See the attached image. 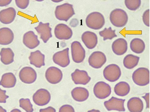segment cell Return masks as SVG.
<instances>
[{
	"label": "cell",
	"mask_w": 150,
	"mask_h": 112,
	"mask_svg": "<svg viewBox=\"0 0 150 112\" xmlns=\"http://www.w3.org/2000/svg\"><path fill=\"white\" fill-rule=\"evenodd\" d=\"M14 38L13 32L9 28L3 27L0 29V44L9 45L13 42Z\"/></svg>",
	"instance_id": "obj_23"
},
{
	"label": "cell",
	"mask_w": 150,
	"mask_h": 112,
	"mask_svg": "<svg viewBox=\"0 0 150 112\" xmlns=\"http://www.w3.org/2000/svg\"><path fill=\"white\" fill-rule=\"evenodd\" d=\"M114 91L115 93L117 96L125 97L129 94L130 91V87L127 82H121L115 85Z\"/></svg>",
	"instance_id": "obj_28"
},
{
	"label": "cell",
	"mask_w": 150,
	"mask_h": 112,
	"mask_svg": "<svg viewBox=\"0 0 150 112\" xmlns=\"http://www.w3.org/2000/svg\"><path fill=\"white\" fill-rule=\"evenodd\" d=\"M121 75V71L120 67L115 64L108 65L103 71L104 78L110 82H114L118 80Z\"/></svg>",
	"instance_id": "obj_5"
},
{
	"label": "cell",
	"mask_w": 150,
	"mask_h": 112,
	"mask_svg": "<svg viewBox=\"0 0 150 112\" xmlns=\"http://www.w3.org/2000/svg\"><path fill=\"white\" fill-rule=\"evenodd\" d=\"M16 82L15 75L11 72H8L4 74L2 76L0 85L5 88H12L15 87Z\"/></svg>",
	"instance_id": "obj_24"
},
{
	"label": "cell",
	"mask_w": 150,
	"mask_h": 112,
	"mask_svg": "<svg viewBox=\"0 0 150 112\" xmlns=\"http://www.w3.org/2000/svg\"><path fill=\"white\" fill-rule=\"evenodd\" d=\"M15 1L17 7L22 9L27 8L30 3L29 0H16Z\"/></svg>",
	"instance_id": "obj_33"
},
{
	"label": "cell",
	"mask_w": 150,
	"mask_h": 112,
	"mask_svg": "<svg viewBox=\"0 0 150 112\" xmlns=\"http://www.w3.org/2000/svg\"><path fill=\"white\" fill-rule=\"evenodd\" d=\"M128 16L126 12L121 9L117 8L111 12L110 15V21L117 27H122L127 24Z\"/></svg>",
	"instance_id": "obj_2"
},
{
	"label": "cell",
	"mask_w": 150,
	"mask_h": 112,
	"mask_svg": "<svg viewBox=\"0 0 150 112\" xmlns=\"http://www.w3.org/2000/svg\"><path fill=\"white\" fill-rule=\"evenodd\" d=\"M115 30H112L111 27L108 28H105L103 30L100 31V36L103 38V40L105 41L107 39L112 40L113 38L117 37L115 34Z\"/></svg>",
	"instance_id": "obj_30"
},
{
	"label": "cell",
	"mask_w": 150,
	"mask_h": 112,
	"mask_svg": "<svg viewBox=\"0 0 150 112\" xmlns=\"http://www.w3.org/2000/svg\"><path fill=\"white\" fill-rule=\"evenodd\" d=\"M142 97L144 98L146 101V108H149V93H147L144 96H143Z\"/></svg>",
	"instance_id": "obj_39"
},
{
	"label": "cell",
	"mask_w": 150,
	"mask_h": 112,
	"mask_svg": "<svg viewBox=\"0 0 150 112\" xmlns=\"http://www.w3.org/2000/svg\"><path fill=\"white\" fill-rule=\"evenodd\" d=\"M71 51L74 62L79 63L83 61L86 57V51L79 42L74 41L71 44Z\"/></svg>",
	"instance_id": "obj_6"
},
{
	"label": "cell",
	"mask_w": 150,
	"mask_h": 112,
	"mask_svg": "<svg viewBox=\"0 0 150 112\" xmlns=\"http://www.w3.org/2000/svg\"><path fill=\"white\" fill-rule=\"evenodd\" d=\"M125 4L129 10L135 11L138 9L141 6V0H125Z\"/></svg>",
	"instance_id": "obj_32"
},
{
	"label": "cell",
	"mask_w": 150,
	"mask_h": 112,
	"mask_svg": "<svg viewBox=\"0 0 150 112\" xmlns=\"http://www.w3.org/2000/svg\"><path fill=\"white\" fill-rule=\"evenodd\" d=\"M127 107L130 112H142L144 108V104L139 98L133 97L128 101Z\"/></svg>",
	"instance_id": "obj_25"
},
{
	"label": "cell",
	"mask_w": 150,
	"mask_h": 112,
	"mask_svg": "<svg viewBox=\"0 0 150 112\" xmlns=\"http://www.w3.org/2000/svg\"><path fill=\"white\" fill-rule=\"evenodd\" d=\"M40 112H56V110L53 107L49 106L46 108L40 109Z\"/></svg>",
	"instance_id": "obj_37"
},
{
	"label": "cell",
	"mask_w": 150,
	"mask_h": 112,
	"mask_svg": "<svg viewBox=\"0 0 150 112\" xmlns=\"http://www.w3.org/2000/svg\"><path fill=\"white\" fill-rule=\"evenodd\" d=\"M54 32L56 37L60 40H68L73 35L72 30L67 25L63 23L56 26Z\"/></svg>",
	"instance_id": "obj_13"
},
{
	"label": "cell",
	"mask_w": 150,
	"mask_h": 112,
	"mask_svg": "<svg viewBox=\"0 0 150 112\" xmlns=\"http://www.w3.org/2000/svg\"><path fill=\"white\" fill-rule=\"evenodd\" d=\"M19 106L26 112H33V105L28 98H21L19 100Z\"/></svg>",
	"instance_id": "obj_31"
},
{
	"label": "cell",
	"mask_w": 150,
	"mask_h": 112,
	"mask_svg": "<svg viewBox=\"0 0 150 112\" xmlns=\"http://www.w3.org/2000/svg\"><path fill=\"white\" fill-rule=\"evenodd\" d=\"M35 29L40 35V38L43 42L47 43L49 39L52 37V28L50 27V23H44L40 22L38 25L35 27Z\"/></svg>",
	"instance_id": "obj_17"
},
{
	"label": "cell",
	"mask_w": 150,
	"mask_h": 112,
	"mask_svg": "<svg viewBox=\"0 0 150 112\" xmlns=\"http://www.w3.org/2000/svg\"><path fill=\"white\" fill-rule=\"evenodd\" d=\"M107 61L106 55L100 51H95L90 56L88 60L89 65L95 69L102 68Z\"/></svg>",
	"instance_id": "obj_9"
},
{
	"label": "cell",
	"mask_w": 150,
	"mask_h": 112,
	"mask_svg": "<svg viewBox=\"0 0 150 112\" xmlns=\"http://www.w3.org/2000/svg\"><path fill=\"white\" fill-rule=\"evenodd\" d=\"M88 112H100V111L99 110L93 109L88 111Z\"/></svg>",
	"instance_id": "obj_42"
},
{
	"label": "cell",
	"mask_w": 150,
	"mask_h": 112,
	"mask_svg": "<svg viewBox=\"0 0 150 112\" xmlns=\"http://www.w3.org/2000/svg\"><path fill=\"white\" fill-rule=\"evenodd\" d=\"M82 40L86 47L92 49L98 43V37L95 33L89 31L84 32L81 36Z\"/></svg>",
	"instance_id": "obj_19"
},
{
	"label": "cell",
	"mask_w": 150,
	"mask_h": 112,
	"mask_svg": "<svg viewBox=\"0 0 150 112\" xmlns=\"http://www.w3.org/2000/svg\"><path fill=\"white\" fill-rule=\"evenodd\" d=\"M86 23L88 28L94 30H99L101 29L105 24V19L101 13L94 12L87 16Z\"/></svg>",
	"instance_id": "obj_3"
},
{
	"label": "cell",
	"mask_w": 150,
	"mask_h": 112,
	"mask_svg": "<svg viewBox=\"0 0 150 112\" xmlns=\"http://www.w3.org/2000/svg\"><path fill=\"white\" fill-rule=\"evenodd\" d=\"M1 61L5 65H8L14 61L15 54L10 48H3L0 51Z\"/></svg>",
	"instance_id": "obj_26"
},
{
	"label": "cell",
	"mask_w": 150,
	"mask_h": 112,
	"mask_svg": "<svg viewBox=\"0 0 150 112\" xmlns=\"http://www.w3.org/2000/svg\"><path fill=\"white\" fill-rule=\"evenodd\" d=\"M139 60L140 57L139 56L132 54H128L123 59V65L126 68L132 69L138 65Z\"/></svg>",
	"instance_id": "obj_29"
},
{
	"label": "cell",
	"mask_w": 150,
	"mask_h": 112,
	"mask_svg": "<svg viewBox=\"0 0 150 112\" xmlns=\"http://www.w3.org/2000/svg\"><path fill=\"white\" fill-rule=\"evenodd\" d=\"M63 75L60 69L55 67H51L47 69L45 73V77L47 81L52 84L60 82Z\"/></svg>",
	"instance_id": "obj_11"
},
{
	"label": "cell",
	"mask_w": 150,
	"mask_h": 112,
	"mask_svg": "<svg viewBox=\"0 0 150 112\" xmlns=\"http://www.w3.org/2000/svg\"><path fill=\"white\" fill-rule=\"evenodd\" d=\"M125 101V99L112 97L108 101L104 102V104L108 111L115 110L124 112L125 111L124 106Z\"/></svg>",
	"instance_id": "obj_14"
},
{
	"label": "cell",
	"mask_w": 150,
	"mask_h": 112,
	"mask_svg": "<svg viewBox=\"0 0 150 112\" xmlns=\"http://www.w3.org/2000/svg\"><path fill=\"white\" fill-rule=\"evenodd\" d=\"M51 98L50 94L46 89H41L37 90L33 96V100L34 103L40 106L47 104Z\"/></svg>",
	"instance_id": "obj_8"
},
{
	"label": "cell",
	"mask_w": 150,
	"mask_h": 112,
	"mask_svg": "<svg viewBox=\"0 0 150 112\" xmlns=\"http://www.w3.org/2000/svg\"><path fill=\"white\" fill-rule=\"evenodd\" d=\"M23 42L25 46L29 49H34L38 46L40 42L33 31H29L26 32L23 36Z\"/></svg>",
	"instance_id": "obj_16"
},
{
	"label": "cell",
	"mask_w": 150,
	"mask_h": 112,
	"mask_svg": "<svg viewBox=\"0 0 150 112\" xmlns=\"http://www.w3.org/2000/svg\"><path fill=\"white\" fill-rule=\"evenodd\" d=\"M29 59L30 64L37 68H40L45 65V55L40 50L31 52Z\"/></svg>",
	"instance_id": "obj_21"
},
{
	"label": "cell",
	"mask_w": 150,
	"mask_h": 112,
	"mask_svg": "<svg viewBox=\"0 0 150 112\" xmlns=\"http://www.w3.org/2000/svg\"><path fill=\"white\" fill-rule=\"evenodd\" d=\"M55 14L56 17L58 20L67 22L75 13L73 5L66 3L57 6Z\"/></svg>",
	"instance_id": "obj_1"
},
{
	"label": "cell",
	"mask_w": 150,
	"mask_h": 112,
	"mask_svg": "<svg viewBox=\"0 0 150 112\" xmlns=\"http://www.w3.org/2000/svg\"><path fill=\"white\" fill-rule=\"evenodd\" d=\"M71 94L73 99L78 102L86 101L89 95L88 91L86 88L82 87L74 88L71 91Z\"/></svg>",
	"instance_id": "obj_22"
},
{
	"label": "cell",
	"mask_w": 150,
	"mask_h": 112,
	"mask_svg": "<svg viewBox=\"0 0 150 112\" xmlns=\"http://www.w3.org/2000/svg\"><path fill=\"white\" fill-rule=\"evenodd\" d=\"M59 112H75L74 108L71 105L65 104L60 107Z\"/></svg>",
	"instance_id": "obj_35"
},
{
	"label": "cell",
	"mask_w": 150,
	"mask_h": 112,
	"mask_svg": "<svg viewBox=\"0 0 150 112\" xmlns=\"http://www.w3.org/2000/svg\"><path fill=\"white\" fill-rule=\"evenodd\" d=\"M143 23L147 26L149 27V9L146 10L143 13L142 16Z\"/></svg>",
	"instance_id": "obj_34"
},
{
	"label": "cell",
	"mask_w": 150,
	"mask_h": 112,
	"mask_svg": "<svg viewBox=\"0 0 150 112\" xmlns=\"http://www.w3.org/2000/svg\"><path fill=\"white\" fill-rule=\"evenodd\" d=\"M19 77L21 80L27 84H31L36 81L37 74L35 70L32 68L25 67L23 68L19 72Z\"/></svg>",
	"instance_id": "obj_10"
},
{
	"label": "cell",
	"mask_w": 150,
	"mask_h": 112,
	"mask_svg": "<svg viewBox=\"0 0 150 112\" xmlns=\"http://www.w3.org/2000/svg\"><path fill=\"white\" fill-rule=\"evenodd\" d=\"M12 0H0V7H3L10 4Z\"/></svg>",
	"instance_id": "obj_38"
},
{
	"label": "cell",
	"mask_w": 150,
	"mask_h": 112,
	"mask_svg": "<svg viewBox=\"0 0 150 112\" xmlns=\"http://www.w3.org/2000/svg\"><path fill=\"white\" fill-rule=\"evenodd\" d=\"M6 90H3L0 88V103H6V100L9 97V96L6 95Z\"/></svg>",
	"instance_id": "obj_36"
},
{
	"label": "cell",
	"mask_w": 150,
	"mask_h": 112,
	"mask_svg": "<svg viewBox=\"0 0 150 112\" xmlns=\"http://www.w3.org/2000/svg\"><path fill=\"white\" fill-rule=\"evenodd\" d=\"M10 112H22L20 110L16 108L12 110Z\"/></svg>",
	"instance_id": "obj_40"
},
{
	"label": "cell",
	"mask_w": 150,
	"mask_h": 112,
	"mask_svg": "<svg viewBox=\"0 0 150 112\" xmlns=\"http://www.w3.org/2000/svg\"><path fill=\"white\" fill-rule=\"evenodd\" d=\"M134 82L140 86H145L149 84V71L145 68H140L136 69L132 76Z\"/></svg>",
	"instance_id": "obj_4"
},
{
	"label": "cell",
	"mask_w": 150,
	"mask_h": 112,
	"mask_svg": "<svg viewBox=\"0 0 150 112\" xmlns=\"http://www.w3.org/2000/svg\"><path fill=\"white\" fill-rule=\"evenodd\" d=\"M0 112H7V111L4 108L0 106Z\"/></svg>",
	"instance_id": "obj_41"
},
{
	"label": "cell",
	"mask_w": 150,
	"mask_h": 112,
	"mask_svg": "<svg viewBox=\"0 0 150 112\" xmlns=\"http://www.w3.org/2000/svg\"><path fill=\"white\" fill-rule=\"evenodd\" d=\"M16 15L15 9L10 7L0 11V22L4 24H9L15 20Z\"/></svg>",
	"instance_id": "obj_18"
},
{
	"label": "cell",
	"mask_w": 150,
	"mask_h": 112,
	"mask_svg": "<svg viewBox=\"0 0 150 112\" xmlns=\"http://www.w3.org/2000/svg\"><path fill=\"white\" fill-rule=\"evenodd\" d=\"M112 49L114 53L118 56L125 54L128 49V44L125 39L119 38L116 39L112 45Z\"/></svg>",
	"instance_id": "obj_20"
},
{
	"label": "cell",
	"mask_w": 150,
	"mask_h": 112,
	"mask_svg": "<svg viewBox=\"0 0 150 112\" xmlns=\"http://www.w3.org/2000/svg\"><path fill=\"white\" fill-rule=\"evenodd\" d=\"M71 76L72 80L76 85H85L91 80V78L86 71L77 69L71 73Z\"/></svg>",
	"instance_id": "obj_15"
},
{
	"label": "cell",
	"mask_w": 150,
	"mask_h": 112,
	"mask_svg": "<svg viewBox=\"0 0 150 112\" xmlns=\"http://www.w3.org/2000/svg\"><path fill=\"white\" fill-rule=\"evenodd\" d=\"M69 51V49L68 48L56 52L53 57L54 62L62 68L67 67L70 63Z\"/></svg>",
	"instance_id": "obj_12"
},
{
	"label": "cell",
	"mask_w": 150,
	"mask_h": 112,
	"mask_svg": "<svg viewBox=\"0 0 150 112\" xmlns=\"http://www.w3.org/2000/svg\"><path fill=\"white\" fill-rule=\"evenodd\" d=\"M93 92L96 97L100 99H104L110 96L112 93V89L109 84L100 81L95 85Z\"/></svg>",
	"instance_id": "obj_7"
},
{
	"label": "cell",
	"mask_w": 150,
	"mask_h": 112,
	"mask_svg": "<svg viewBox=\"0 0 150 112\" xmlns=\"http://www.w3.org/2000/svg\"><path fill=\"white\" fill-rule=\"evenodd\" d=\"M130 49L136 54H141L145 49V44L142 39L139 38H135L132 39L130 43Z\"/></svg>",
	"instance_id": "obj_27"
}]
</instances>
